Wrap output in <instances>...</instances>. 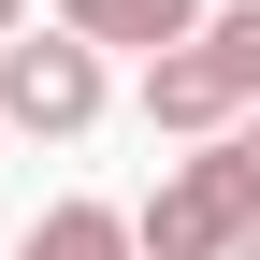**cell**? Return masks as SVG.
Listing matches in <instances>:
<instances>
[{"label": "cell", "mask_w": 260, "mask_h": 260, "mask_svg": "<svg viewBox=\"0 0 260 260\" xmlns=\"http://www.w3.org/2000/svg\"><path fill=\"white\" fill-rule=\"evenodd\" d=\"M232 145H246V174H260V116H232Z\"/></svg>", "instance_id": "cell-7"}, {"label": "cell", "mask_w": 260, "mask_h": 260, "mask_svg": "<svg viewBox=\"0 0 260 260\" xmlns=\"http://www.w3.org/2000/svg\"><path fill=\"white\" fill-rule=\"evenodd\" d=\"M15 29H29V0H0V44H15Z\"/></svg>", "instance_id": "cell-8"}, {"label": "cell", "mask_w": 260, "mask_h": 260, "mask_svg": "<svg viewBox=\"0 0 260 260\" xmlns=\"http://www.w3.org/2000/svg\"><path fill=\"white\" fill-rule=\"evenodd\" d=\"M102 102H116V87H102V58H87L73 29H44V44L15 29V44H0V130H44V145H87V130H102Z\"/></svg>", "instance_id": "cell-2"}, {"label": "cell", "mask_w": 260, "mask_h": 260, "mask_svg": "<svg viewBox=\"0 0 260 260\" xmlns=\"http://www.w3.org/2000/svg\"><path fill=\"white\" fill-rule=\"evenodd\" d=\"M246 260H260V246H246Z\"/></svg>", "instance_id": "cell-9"}, {"label": "cell", "mask_w": 260, "mask_h": 260, "mask_svg": "<svg viewBox=\"0 0 260 260\" xmlns=\"http://www.w3.org/2000/svg\"><path fill=\"white\" fill-rule=\"evenodd\" d=\"M260 246V174L246 145L217 130L203 159H174V174L145 188V217H130V260H246Z\"/></svg>", "instance_id": "cell-1"}, {"label": "cell", "mask_w": 260, "mask_h": 260, "mask_svg": "<svg viewBox=\"0 0 260 260\" xmlns=\"http://www.w3.org/2000/svg\"><path fill=\"white\" fill-rule=\"evenodd\" d=\"M58 29H73L87 58H116V44L174 58V44H203V0H58Z\"/></svg>", "instance_id": "cell-3"}, {"label": "cell", "mask_w": 260, "mask_h": 260, "mask_svg": "<svg viewBox=\"0 0 260 260\" xmlns=\"http://www.w3.org/2000/svg\"><path fill=\"white\" fill-rule=\"evenodd\" d=\"M15 260H130V217H116V203H44V217L15 232Z\"/></svg>", "instance_id": "cell-5"}, {"label": "cell", "mask_w": 260, "mask_h": 260, "mask_svg": "<svg viewBox=\"0 0 260 260\" xmlns=\"http://www.w3.org/2000/svg\"><path fill=\"white\" fill-rule=\"evenodd\" d=\"M203 73L232 87V102L260 116V0H232V15H203Z\"/></svg>", "instance_id": "cell-6"}, {"label": "cell", "mask_w": 260, "mask_h": 260, "mask_svg": "<svg viewBox=\"0 0 260 260\" xmlns=\"http://www.w3.org/2000/svg\"><path fill=\"white\" fill-rule=\"evenodd\" d=\"M246 102L203 73V44H174V58H145V130H174V145H217Z\"/></svg>", "instance_id": "cell-4"}]
</instances>
